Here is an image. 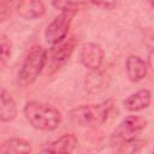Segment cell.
<instances>
[{
    "label": "cell",
    "instance_id": "obj_1",
    "mask_svg": "<svg viewBox=\"0 0 154 154\" xmlns=\"http://www.w3.org/2000/svg\"><path fill=\"white\" fill-rule=\"evenodd\" d=\"M113 100L108 99L97 103H88V105H81L75 108H72L69 112V119L71 123L83 126V128H96L102 125L112 108H113Z\"/></svg>",
    "mask_w": 154,
    "mask_h": 154
},
{
    "label": "cell",
    "instance_id": "obj_2",
    "mask_svg": "<svg viewBox=\"0 0 154 154\" xmlns=\"http://www.w3.org/2000/svg\"><path fill=\"white\" fill-rule=\"evenodd\" d=\"M23 112L29 124L41 131H53L63 122L59 109L38 101H29L24 106Z\"/></svg>",
    "mask_w": 154,
    "mask_h": 154
},
{
    "label": "cell",
    "instance_id": "obj_3",
    "mask_svg": "<svg viewBox=\"0 0 154 154\" xmlns=\"http://www.w3.org/2000/svg\"><path fill=\"white\" fill-rule=\"evenodd\" d=\"M47 59H48V52L42 46L40 45L32 46L28 51L20 65V69L17 75V83L23 88L32 84L42 73V71L46 69Z\"/></svg>",
    "mask_w": 154,
    "mask_h": 154
},
{
    "label": "cell",
    "instance_id": "obj_4",
    "mask_svg": "<svg viewBox=\"0 0 154 154\" xmlns=\"http://www.w3.org/2000/svg\"><path fill=\"white\" fill-rule=\"evenodd\" d=\"M76 45H77V41L73 36H70V37L66 36L60 42L52 45L49 53H48L47 65H46L47 76H51L58 72L61 67L65 66V64L69 61L72 53L75 52Z\"/></svg>",
    "mask_w": 154,
    "mask_h": 154
},
{
    "label": "cell",
    "instance_id": "obj_5",
    "mask_svg": "<svg viewBox=\"0 0 154 154\" xmlns=\"http://www.w3.org/2000/svg\"><path fill=\"white\" fill-rule=\"evenodd\" d=\"M147 126V120L141 116H128L113 130L109 142L112 146H119L126 141L136 138Z\"/></svg>",
    "mask_w": 154,
    "mask_h": 154
},
{
    "label": "cell",
    "instance_id": "obj_6",
    "mask_svg": "<svg viewBox=\"0 0 154 154\" xmlns=\"http://www.w3.org/2000/svg\"><path fill=\"white\" fill-rule=\"evenodd\" d=\"M77 12L75 11H61L46 28L45 37L46 41L52 46L61 40H64L67 36L70 25L73 20V17Z\"/></svg>",
    "mask_w": 154,
    "mask_h": 154
},
{
    "label": "cell",
    "instance_id": "obj_7",
    "mask_svg": "<svg viewBox=\"0 0 154 154\" xmlns=\"http://www.w3.org/2000/svg\"><path fill=\"white\" fill-rule=\"evenodd\" d=\"M103 49L99 43L88 42L84 43L79 52V60L84 67L90 71L99 70L103 61Z\"/></svg>",
    "mask_w": 154,
    "mask_h": 154
},
{
    "label": "cell",
    "instance_id": "obj_8",
    "mask_svg": "<svg viewBox=\"0 0 154 154\" xmlns=\"http://www.w3.org/2000/svg\"><path fill=\"white\" fill-rule=\"evenodd\" d=\"M13 10L26 20L38 19L46 13V6L42 0H14Z\"/></svg>",
    "mask_w": 154,
    "mask_h": 154
},
{
    "label": "cell",
    "instance_id": "obj_9",
    "mask_svg": "<svg viewBox=\"0 0 154 154\" xmlns=\"http://www.w3.org/2000/svg\"><path fill=\"white\" fill-rule=\"evenodd\" d=\"M125 70H126V75L129 79L134 83H137V82H141L147 76L148 65L141 57L131 54L126 58Z\"/></svg>",
    "mask_w": 154,
    "mask_h": 154
},
{
    "label": "cell",
    "instance_id": "obj_10",
    "mask_svg": "<svg viewBox=\"0 0 154 154\" xmlns=\"http://www.w3.org/2000/svg\"><path fill=\"white\" fill-rule=\"evenodd\" d=\"M78 146V138L73 134H65L59 138L54 140L46 148L42 149L45 153H71Z\"/></svg>",
    "mask_w": 154,
    "mask_h": 154
},
{
    "label": "cell",
    "instance_id": "obj_11",
    "mask_svg": "<svg viewBox=\"0 0 154 154\" xmlns=\"http://www.w3.org/2000/svg\"><path fill=\"white\" fill-rule=\"evenodd\" d=\"M152 102V93L148 89H141L130 96H128L123 105L124 108L129 112H138L142 109H146Z\"/></svg>",
    "mask_w": 154,
    "mask_h": 154
},
{
    "label": "cell",
    "instance_id": "obj_12",
    "mask_svg": "<svg viewBox=\"0 0 154 154\" xmlns=\"http://www.w3.org/2000/svg\"><path fill=\"white\" fill-rule=\"evenodd\" d=\"M17 117V105L12 95L6 90L0 91V120L2 123H10Z\"/></svg>",
    "mask_w": 154,
    "mask_h": 154
},
{
    "label": "cell",
    "instance_id": "obj_13",
    "mask_svg": "<svg viewBox=\"0 0 154 154\" xmlns=\"http://www.w3.org/2000/svg\"><path fill=\"white\" fill-rule=\"evenodd\" d=\"M32 150L31 144L24 138H8L0 144L1 154H26Z\"/></svg>",
    "mask_w": 154,
    "mask_h": 154
},
{
    "label": "cell",
    "instance_id": "obj_14",
    "mask_svg": "<svg viewBox=\"0 0 154 154\" xmlns=\"http://www.w3.org/2000/svg\"><path fill=\"white\" fill-rule=\"evenodd\" d=\"M54 8L61 11H75L78 12L84 5L85 0H51Z\"/></svg>",
    "mask_w": 154,
    "mask_h": 154
},
{
    "label": "cell",
    "instance_id": "obj_15",
    "mask_svg": "<svg viewBox=\"0 0 154 154\" xmlns=\"http://www.w3.org/2000/svg\"><path fill=\"white\" fill-rule=\"evenodd\" d=\"M147 144V141L144 140H140V138H132L130 141H126L124 143H120L119 146H117V152L118 153H136L142 150V148H144Z\"/></svg>",
    "mask_w": 154,
    "mask_h": 154
},
{
    "label": "cell",
    "instance_id": "obj_16",
    "mask_svg": "<svg viewBox=\"0 0 154 154\" xmlns=\"http://www.w3.org/2000/svg\"><path fill=\"white\" fill-rule=\"evenodd\" d=\"M0 47H1L0 65H1V67H5V65L7 64V61H10L11 54H12V43H11V40L5 34H1V36H0Z\"/></svg>",
    "mask_w": 154,
    "mask_h": 154
},
{
    "label": "cell",
    "instance_id": "obj_17",
    "mask_svg": "<svg viewBox=\"0 0 154 154\" xmlns=\"http://www.w3.org/2000/svg\"><path fill=\"white\" fill-rule=\"evenodd\" d=\"M103 76L99 72V70H95V71H91L90 75L88 76L87 81H85V84H87V88L88 89H95L96 91L102 88V84H103Z\"/></svg>",
    "mask_w": 154,
    "mask_h": 154
},
{
    "label": "cell",
    "instance_id": "obj_18",
    "mask_svg": "<svg viewBox=\"0 0 154 154\" xmlns=\"http://www.w3.org/2000/svg\"><path fill=\"white\" fill-rule=\"evenodd\" d=\"M13 7V4L11 5V1H6V0H2L1 2V10H0V17H1V22H6L7 18L10 17L11 14V8Z\"/></svg>",
    "mask_w": 154,
    "mask_h": 154
},
{
    "label": "cell",
    "instance_id": "obj_19",
    "mask_svg": "<svg viewBox=\"0 0 154 154\" xmlns=\"http://www.w3.org/2000/svg\"><path fill=\"white\" fill-rule=\"evenodd\" d=\"M91 4L96 5L97 7L105 8V10H112L117 6L118 0H89Z\"/></svg>",
    "mask_w": 154,
    "mask_h": 154
},
{
    "label": "cell",
    "instance_id": "obj_20",
    "mask_svg": "<svg viewBox=\"0 0 154 154\" xmlns=\"http://www.w3.org/2000/svg\"><path fill=\"white\" fill-rule=\"evenodd\" d=\"M144 43L150 52H154V30H147L144 32Z\"/></svg>",
    "mask_w": 154,
    "mask_h": 154
},
{
    "label": "cell",
    "instance_id": "obj_21",
    "mask_svg": "<svg viewBox=\"0 0 154 154\" xmlns=\"http://www.w3.org/2000/svg\"><path fill=\"white\" fill-rule=\"evenodd\" d=\"M149 4H150V6L154 8V0H149Z\"/></svg>",
    "mask_w": 154,
    "mask_h": 154
},
{
    "label": "cell",
    "instance_id": "obj_22",
    "mask_svg": "<svg viewBox=\"0 0 154 154\" xmlns=\"http://www.w3.org/2000/svg\"><path fill=\"white\" fill-rule=\"evenodd\" d=\"M153 152H154V149H153Z\"/></svg>",
    "mask_w": 154,
    "mask_h": 154
}]
</instances>
